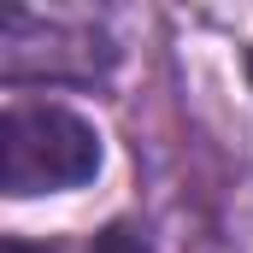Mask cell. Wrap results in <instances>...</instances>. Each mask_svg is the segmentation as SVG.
Wrapping results in <instances>:
<instances>
[{"label":"cell","mask_w":253,"mask_h":253,"mask_svg":"<svg viewBox=\"0 0 253 253\" xmlns=\"http://www.w3.org/2000/svg\"><path fill=\"white\" fill-rule=\"evenodd\" d=\"M100 171V135L88 118L53 100H24L0 118V189L30 200V194L83 189Z\"/></svg>","instance_id":"6da1fadb"},{"label":"cell","mask_w":253,"mask_h":253,"mask_svg":"<svg viewBox=\"0 0 253 253\" xmlns=\"http://www.w3.org/2000/svg\"><path fill=\"white\" fill-rule=\"evenodd\" d=\"M94 253H147V242H141V236H135L129 224H112V230H106V236L94 242Z\"/></svg>","instance_id":"7a4b0ae2"},{"label":"cell","mask_w":253,"mask_h":253,"mask_svg":"<svg viewBox=\"0 0 253 253\" xmlns=\"http://www.w3.org/2000/svg\"><path fill=\"white\" fill-rule=\"evenodd\" d=\"M248 71H253V59H248Z\"/></svg>","instance_id":"3957f363"}]
</instances>
